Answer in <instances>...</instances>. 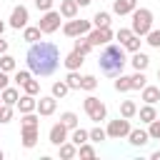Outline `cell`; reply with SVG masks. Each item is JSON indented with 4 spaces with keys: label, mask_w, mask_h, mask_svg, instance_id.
I'll return each instance as SVG.
<instances>
[{
    "label": "cell",
    "mask_w": 160,
    "mask_h": 160,
    "mask_svg": "<svg viewBox=\"0 0 160 160\" xmlns=\"http://www.w3.org/2000/svg\"><path fill=\"white\" fill-rule=\"evenodd\" d=\"M150 160H160V150H158V152H152V155H150Z\"/></svg>",
    "instance_id": "cell-48"
},
{
    "label": "cell",
    "mask_w": 160,
    "mask_h": 160,
    "mask_svg": "<svg viewBox=\"0 0 160 160\" xmlns=\"http://www.w3.org/2000/svg\"><path fill=\"white\" fill-rule=\"evenodd\" d=\"M148 140H150L148 130H142V128H130V132H128V142H130L132 148H142V145H148Z\"/></svg>",
    "instance_id": "cell-13"
},
{
    "label": "cell",
    "mask_w": 160,
    "mask_h": 160,
    "mask_svg": "<svg viewBox=\"0 0 160 160\" xmlns=\"http://www.w3.org/2000/svg\"><path fill=\"white\" fill-rule=\"evenodd\" d=\"M35 105H38L35 95H28V92H25V95H20V98H18V102H15V108L20 110V115H22V112H32V110H35Z\"/></svg>",
    "instance_id": "cell-15"
},
{
    "label": "cell",
    "mask_w": 160,
    "mask_h": 160,
    "mask_svg": "<svg viewBox=\"0 0 160 160\" xmlns=\"http://www.w3.org/2000/svg\"><path fill=\"white\" fill-rule=\"evenodd\" d=\"M130 85H132V90H142V88L148 85L145 70H135V75H130Z\"/></svg>",
    "instance_id": "cell-25"
},
{
    "label": "cell",
    "mask_w": 160,
    "mask_h": 160,
    "mask_svg": "<svg viewBox=\"0 0 160 160\" xmlns=\"http://www.w3.org/2000/svg\"><path fill=\"white\" fill-rule=\"evenodd\" d=\"M158 80H160V68H158Z\"/></svg>",
    "instance_id": "cell-51"
},
{
    "label": "cell",
    "mask_w": 160,
    "mask_h": 160,
    "mask_svg": "<svg viewBox=\"0 0 160 160\" xmlns=\"http://www.w3.org/2000/svg\"><path fill=\"white\" fill-rule=\"evenodd\" d=\"M145 42H148L150 48H160V30H155V28H152V30L145 35Z\"/></svg>",
    "instance_id": "cell-38"
},
{
    "label": "cell",
    "mask_w": 160,
    "mask_h": 160,
    "mask_svg": "<svg viewBox=\"0 0 160 160\" xmlns=\"http://www.w3.org/2000/svg\"><path fill=\"white\" fill-rule=\"evenodd\" d=\"M95 88H98V78H95V75H82V80H80V90L92 92Z\"/></svg>",
    "instance_id": "cell-35"
},
{
    "label": "cell",
    "mask_w": 160,
    "mask_h": 160,
    "mask_svg": "<svg viewBox=\"0 0 160 160\" xmlns=\"http://www.w3.org/2000/svg\"><path fill=\"white\" fill-rule=\"evenodd\" d=\"M2 32H5V22L0 20V35H2Z\"/></svg>",
    "instance_id": "cell-49"
},
{
    "label": "cell",
    "mask_w": 160,
    "mask_h": 160,
    "mask_svg": "<svg viewBox=\"0 0 160 160\" xmlns=\"http://www.w3.org/2000/svg\"><path fill=\"white\" fill-rule=\"evenodd\" d=\"M145 102H150V105H155L158 100H160V88L158 85H145L142 88V95H140Z\"/></svg>",
    "instance_id": "cell-20"
},
{
    "label": "cell",
    "mask_w": 160,
    "mask_h": 160,
    "mask_svg": "<svg viewBox=\"0 0 160 160\" xmlns=\"http://www.w3.org/2000/svg\"><path fill=\"white\" fill-rule=\"evenodd\" d=\"M78 155L80 158H95V148L90 145V140L82 142V145H78Z\"/></svg>",
    "instance_id": "cell-37"
},
{
    "label": "cell",
    "mask_w": 160,
    "mask_h": 160,
    "mask_svg": "<svg viewBox=\"0 0 160 160\" xmlns=\"http://www.w3.org/2000/svg\"><path fill=\"white\" fill-rule=\"evenodd\" d=\"M82 108H85V112H88V118H90L92 122H100V120L108 118V108H105V102H102L100 98H95V95H88V98L82 100Z\"/></svg>",
    "instance_id": "cell-4"
},
{
    "label": "cell",
    "mask_w": 160,
    "mask_h": 160,
    "mask_svg": "<svg viewBox=\"0 0 160 160\" xmlns=\"http://www.w3.org/2000/svg\"><path fill=\"white\" fill-rule=\"evenodd\" d=\"M82 62H85V55H80L78 50L68 52V55H65V60H62V65H65L68 70H78V68H80Z\"/></svg>",
    "instance_id": "cell-17"
},
{
    "label": "cell",
    "mask_w": 160,
    "mask_h": 160,
    "mask_svg": "<svg viewBox=\"0 0 160 160\" xmlns=\"http://www.w3.org/2000/svg\"><path fill=\"white\" fill-rule=\"evenodd\" d=\"M0 105H2V100H0Z\"/></svg>",
    "instance_id": "cell-52"
},
{
    "label": "cell",
    "mask_w": 160,
    "mask_h": 160,
    "mask_svg": "<svg viewBox=\"0 0 160 160\" xmlns=\"http://www.w3.org/2000/svg\"><path fill=\"white\" fill-rule=\"evenodd\" d=\"M35 8H38L40 12H45V10H52V0H35Z\"/></svg>",
    "instance_id": "cell-44"
},
{
    "label": "cell",
    "mask_w": 160,
    "mask_h": 160,
    "mask_svg": "<svg viewBox=\"0 0 160 160\" xmlns=\"http://www.w3.org/2000/svg\"><path fill=\"white\" fill-rule=\"evenodd\" d=\"M148 135H150V140H160V120L158 118L152 122H148Z\"/></svg>",
    "instance_id": "cell-39"
},
{
    "label": "cell",
    "mask_w": 160,
    "mask_h": 160,
    "mask_svg": "<svg viewBox=\"0 0 160 160\" xmlns=\"http://www.w3.org/2000/svg\"><path fill=\"white\" fill-rule=\"evenodd\" d=\"M2 158H5V152H2V150H0V160H2Z\"/></svg>",
    "instance_id": "cell-50"
},
{
    "label": "cell",
    "mask_w": 160,
    "mask_h": 160,
    "mask_svg": "<svg viewBox=\"0 0 160 160\" xmlns=\"http://www.w3.org/2000/svg\"><path fill=\"white\" fill-rule=\"evenodd\" d=\"M105 132H108V138H112V140H122V138H128V132H130V120L120 115L118 120H110V122H108Z\"/></svg>",
    "instance_id": "cell-5"
},
{
    "label": "cell",
    "mask_w": 160,
    "mask_h": 160,
    "mask_svg": "<svg viewBox=\"0 0 160 160\" xmlns=\"http://www.w3.org/2000/svg\"><path fill=\"white\" fill-rule=\"evenodd\" d=\"M40 38H42V32H40L38 25H25V28H22V40H25V42H38Z\"/></svg>",
    "instance_id": "cell-21"
},
{
    "label": "cell",
    "mask_w": 160,
    "mask_h": 160,
    "mask_svg": "<svg viewBox=\"0 0 160 160\" xmlns=\"http://www.w3.org/2000/svg\"><path fill=\"white\" fill-rule=\"evenodd\" d=\"M15 68H18L15 58H12V55H8V52H2V55H0V70H5V72H12Z\"/></svg>",
    "instance_id": "cell-32"
},
{
    "label": "cell",
    "mask_w": 160,
    "mask_h": 160,
    "mask_svg": "<svg viewBox=\"0 0 160 160\" xmlns=\"http://www.w3.org/2000/svg\"><path fill=\"white\" fill-rule=\"evenodd\" d=\"M88 135H90V142H102V140H108V132L98 125V128H92V130H88Z\"/></svg>",
    "instance_id": "cell-36"
},
{
    "label": "cell",
    "mask_w": 160,
    "mask_h": 160,
    "mask_svg": "<svg viewBox=\"0 0 160 160\" xmlns=\"http://www.w3.org/2000/svg\"><path fill=\"white\" fill-rule=\"evenodd\" d=\"M120 115L128 118V120L135 118V115H138V105H135L132 100H122V102H120Z\"/></svg>",
    "instance_id": "cell-26"
},
{
    "label": "cell",
    "mask_w": 160,
    "mask_h": 160,
    "mask_svg": "<svg viewBox=\"0 0 160 160\" xmlns=\"http://www.w3.org/2000/svg\"><path fill=\"white\" fill-rule=\"evenodd\" d=\"M90 28H92L90 20H78V18H72V20H68V22L62 25V32H65L68 38H78V35H88Z\"/></svg>",
    "instance_id": "cell-7"
},
{
    "label": "cell",
    "mask_w": 160,
    "mask_h": 160,
    "mask_svg": "<svg viewBox=\"0 0 160 160\" xmlns=\"http://www.w3.org/2000/svg\"><path fill=\"white\" fill-rule=\"evenodd\" d=\"M75 2H78V5H80V8H85V5H90V2H92V0H75Z\"/></svg>",
    "instance_id": "cell-47"
},
{
    "label": "cell",
    "mask_w": 160,
    "mask_h": 160,
    "mask_svg": "<svg viewBox=\"0 0 160 160\" xmlns=\"http://www.w3.org/2000/svg\"><path fill=\"white\" fill-rule=\"evenodd\" d=\"M138 8V0H115L112 2V12L115 15H130Z\"/></svg>",
    "instance_id": "cell-16"
},
{
    "label": "cell",
    "mask_w": 160,
    "mask_h": 160,
    "mask_svg": "<svg viewBox=\"0 0 160 160\" xmlns=\"http://www.w3.org/2000/svg\"><path fill=\"white\" fill-rule=\"evenodd\" d=\"M60 122H62L68 130H72V128H78V115H75L72 110H68V112H62V115H60Z\"/></svg>",
    "instance_id": "cell-34"
},
{
    "label": "cell",
    "mask_w": 160,
    "mask_h": 160,
    "mask_svg": "<svg viewBox=\"0 0 160 160\" xmlns=\"http://www.w3.org/2000/svg\"><path fill=\"white\" fill-rule=\"evenodd\" d=\"M98 65H100V72L108 75V78H115L125 70L128 65V58H125V48L122 45H105L100 58H98Z\"/></svg>",
    "instance_id": "cell-2"
},
{
    "label": "cell",
    "mask_w": 160,
    "mask_h": 160,
    "mask_svg": "<svg viewBox=\"0 0 160 160\" xmlns=\"http://www.w3.org/2000/svg\"><path fill=\"white\" fill-rule=\"evenodd\" d=\"M30 78H32V72H30V70H18L12 80H15V85H20V88H22V82H28Z\"/></svg>",
    "instance_id": "cell-42"
},
{
    "label": "cell",
    "mask_w": 160,
    "mask_h": 160,
    "mask_svg": "<svg viewBox=\"0 0 160 160\" xmlns=\"http://www.w3.org/2000/svg\"><path fill=\"white\" fill-rule=\"evenodd\" d=\"M38 28H40L42 35L55 32V30L60 28V12H58V10H45L42 18H40V22H38Z\"/></svg>",
    "instance_id": "cell-6"
},
{
    "label": "cell",
    "mask_w": 160,
    "mask_h": 160,
    "mask_svg": "<svg viewBox=\"0 0 160 160\" xmlns=\"http://www.w3.org/2000/svg\"><path fill=\"white\" fill-rule=\"evenodd\" d=\"M78 10H80V5L75 2V0H60V18H65V20H72V18H78Z\"/></svg>",
    "instance_id": "cell-14"
},
{
    "label": "cell",
    "mask_w": 160,
    "mask_h": 160,
    "mask_svg": "<svg viewBox=\"0 0 160 160\" xmlns=\"http://www.w3.org/2000/svg\"><path fill=\"white\" fill-rule=\"evenodd\" d=\"M138 112H140V120H142V122H152V120L158 118V110H155V105H150V102H145Z\"/></svg>",
    "instance_id": "cell-24"
},
{
    "label": "cell",
    "mask_w": 160,
    "mask_h": 160,
    "mask_svg": "<svg viewBox=\"0 0 160 160\" xmlns=\"http://www.w3.org/2000/svg\"><path fill=\"white\" fill-rule=\"evenodd\" d=\"M10 85V78H8V72L5 70H0V90H5Z\"/></svg>",
    "instance_id": "cell-45"
},
{
    "label": "cell",
    "mask_w": 160,
    "mask_h": 160,
    "mask_svg": "<svg viewBox=\"0 0 160 160\" xmlns=\"http://www.w3.org/2000/svg\"><path fill=\"white\" fill-rule=\"evenodd\" d=\"M22 90H25V92H28V95H38V92H40V82H38V80H32V78H30V80H28V82H22Z\"/></svg>",
    "instance_id": "cell-40"
},
{
    "label": "cell",
    "mask_w": 160,
    "mask_h": 160,
    "mask_svg": "<svg viewBox=\"0 0 160 160\" xmlns=\"http://www.w3.org/2000/svg\"><path fill=\"white\" fill-rule=\"evenodd\" d=\"M132 22H130V30L135 32V35H140V38H145L150 30H152V10H148V8H135L132 12Z\"/></svg>",
    "instance_id": "cell-3"
},
{
    "label": "cell",
    "mask_w": 160,
    "mask_h": 160,
    "mask_svg": "<svg viewBox=\"0 0 160 160\" xmlns=\"http://www.w3.org/2000/svg\"><path fill=\"white\" fill-rule=\"evenodd\" d=\"M58 152H60V158H62V160H72V158L78 155V145H75V142H70V140H65L62 145H58Z\"/></svg>",
    "instance_id": "cell-19"
},
{
    "label": "cell",
    "mask_w": 160,
    "mask_h": 160,
    "mask_svg": "<svg viewBox=\"0 0 160 160\" xmlns=\"http://www.w3.org/2000/svg\"><path fill=\"white\" fill-rule=\"evenodd\" d=\"M140 45H142V40H140V35H135V32L122 42V48H125L128 52H138V50H140Z\"/></svg>",
    "instance_id": "cell-30"
},
{
    "label": "cell",
    "mask_w": 160,
    "mask_h": 160,
    "mask_svg": "<svg viewBox=\"0 0 160 160\" xmlns=\"http://www.w3.org/2000/svg\"><path fill=\"white\" fill-rule=\"evenodd\" d=\"M68 92H70V88H68V82H65V80H58V82H52V88H50V95H52V98H58V100H62Z\"/></svg>",
    "instance_id": "cell-23"
},
{
    "label": "cell",
    "mask_w": 160,
    "mask_h": 160,
    "mask_svg": "<svg viewBox=\"0 0 160 160\" xmlns=\"http://www.w3.org/2000/svg\"><path fill=\"white\" fill-rule=\"evenodd\" d=\"M130 35H132V30H130V28H120V30L115 32V38L120 40V45H122V42H125V40L130 38Z\"/></svg>",
    "instance_id": "cell-43"
},
{
    "label": "cell",
    "mask_w": 160,
    "mask_h": 160,
    "mask_svg": "<svg viewBox=\"0 0 160 160\" xmlns=\"http://www.w3.org/2000/svg\"><path fill=\"white\" fill-rule=\"evenodd\" d=\"M85 38L90 40L92 48H95V45H108V42L112 40V30H110V28H95V30H90Z\"/></svg>",
    "instance_id": "cell-9"
},
{
    "label": "cell",
    "mask_w": 160,
    "mask_h": 160,
    "mask_svg": "<svg viewBox=\"0 0 160 160\" xmlns=\"http://www.w3.org/2000/svg\"><path fill=\"white\" fill-rule=\"evenodd\" d=\"M2 52H8V40H2V35H0V55Z\"/></svg>",
    "instance_id": "cell-46"
},
{
    "label": "cell",
    "mask_w": 160,
    "mask_h": 160,
    "mask_svg": "<svg viewBox=\"0 0 160 160\" xmlns=\"http://www.w3.org/2000/svg\"><path fill=\"white\" fill-rule=\"evenodd\" d=\"M10 120H12V105H5V102H2V105H0V122L5 125V122H10Z\"/></svg>",
    "instance_id": "cell-41"
},
{
    "label": "cell",
    "mask_w": 160,
    "mask_h": 160,
    "mask_svg": "<svg viewBox=\"0 0 160 160\" xmlns=\"http://www.w3.org/2000/svg\"><path fill=\"white\" fill-rule=\"evenodd\" d=\"M68 140H70V142H75V145H82V142H88V140H90V135H88V130H82V128L78 125V128H72V135H70Z\"/></svg>",
    "instance_id": "cell-27"
},
{
    "label": "cell",
    "mask_w": 160,
    "mask_h": 160,
    "mask_svg": "<svg viewBox=\"0 0 160 160\" xmlns=\"http://www.w3.org/2000/svg\"><path fill=\"white\" fill-rule=\"evenodd\" d=\"M130 62H132V68H135V70H148L150 58H148L145 52H140V50H138V52H132V60H130Z\"/></svg>",
    "instance_id": "cell-22"
},
{
    "label": "cell",
    "mask_w": 160,
    "mask_h": 160,
    "mask_svg": "<svg viewBox=\"0 0 160 160\" xmlns=\"http://www.w3.org/2000/svg\"><path fill=\"white\" fill-rule=\"evenodd\" d=\"M48 140L58 148V145H62L65 140H68V128L62 125V122H55L52 128H50V132H48Z\"/></svg>",
    "instance_id": "cell-11"
},
{
    "label": "cell",
    "mask_w": 160,
    "mask_h": 160,
    "mask_svg": "<svg viewBox=\"0 0 160 160\" xmlns=\"http://www.w3.org/2000/svg\"><path fill=\"white\" fill-rule=\"evenodd\" d=\"M38 125H22V135H20V140H22V148H35L38 145Z\"/></svg>",
    "instance_id": "cell-12"
},
{
    "label": "cell",
    "mask_w": 160,
    "mask_h": 160,
    "mask_svg": "<svg viewBox=\"0 0 160 160\" xmlns=\"http://www.w3.org/2000/svg\"><path fill=\"white\" fill-rule=\"evenodd\" d=\"M55 110H58V98H52V95L40 98V100H38V105H35V112H38V115H42V118L52 115Z\"/></svg>",
    "instance_id": "cell-10"
},
{
    "label": "cell",
    "mask_w": 160,
    "mask_h": 160,
    "mask_svg": "<svg viewBox=\"0 0 160 160\" xmlns=\"http://www.w3.org/2000/svg\"><path fill=\"white\" fill-rule=\"evenodd\" d=\"M80 80H82V75H80L78 70H68L65 82H68V88H70V90H80Z\"/></svg>",
    "instance_id": "cell-29"
},
{
    "label": "cell",
    "mask_w": 160,
    "mask_h": 160,
    "mask_svg": "<svg viewBox=\"0 0 160 160\" xmlns=\"http://www.w3.org/2000/svg\"><path fill=\"white\" fill-rule=\"evenodd\" d=\"M18 98H20V90L18 88H5V90H0V100L5 102V105H12L15 108V102H18Z\"/></svg>",
    "instance_id": "cell-18"
},
{
    "label": "cell",
    "mask_w": 160,
    "mask_h": 160,
    "mask_svg": "<svg viewBox=\"0 0 160 160\" xmlns=\"http://www.w3.org/2000/svg\"><path fill=\"white\" fill-rule=\"evenodd\" d=\"M28 70L38 78H48L58 70L60 65V50L55 42H48V40H38V42H30L28 48Z\"/></svg>",
    "instance_id": "cell-1"
},
{
    "label": "cell",
    "mask_w": 160,
    "mask_h": 160,
    "mask_svg": "<svg viewBox=\"0 0 160 160\" xmlns=\"http://www.w3.org/2000/svg\"><path fill=\"white\" fill-rule=\"evenodd\" d=\"M92 25H95V28H110V12L98 10V12L92 15Z\"/></svg>",
    "instance_id": "cell-28"
},
{
    "label": "cell",
    "mask_w": 160,
    "mask_h": 160,
    "mask_svg": "<svg viewBox=\"0 0 160 160\" xmlns=\"http://www.w3.org/2000/svg\"><path fill=\"white\" fill-rule=\"evenodd\" d=\"M28 20H30L28 8H25V5H15V8H12V12H10V28L20 30V28H25V25H28Z\"/></svg>",
    "instance_id": "cell-8"
},
{
    "label": "cell",
    "mask_w": 160,
    "mask_h": 160,
    "mask_svg": "<svg viewBox=\"0 0 160 160\" xmlns=\"http://www.w3.org/2000/svg\"><path fill=\"white\" fill-rule=\"evenodd\" d=\"M72 50H78L80 55H88V52L92 50V45H90V40H88V38L78 35V40H75V48H72Z\"/></svg>",
    "instance_id": "cell-33"
},
{
    "label": "cell",
    "mask_w": 160,
    "mask_h": 160,
    "mask_svg": "<svg viewBox=\"0 0 160 160\" xmlns=\"http://www.w3.org/2000/svg\"><path fill=\"white\" fill-rule=\"evenodd\" d=\"M115 90L118 92H128V90H132V85H130V78L128 75H115Z\"/></svg>",
    "instance_id": "cell-31"
}]
</instances>
